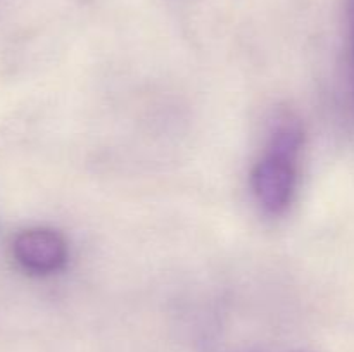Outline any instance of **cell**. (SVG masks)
Listing matches in <instances>:
<instances>
[{"label":"cell","instance_id":"cell-1","mask_svg":"<svg viewBox=\"0 0 354 352\" xmlns=\"http://www.w3.org/2000/svg\"><path fill=\"white\" fill-rule=\"evenodd\" d=\"M297 155L268 148L252 171V190L265 211L282 214L292 202L297 185Z\"/></svg>","mask_w":354,"mask_h":352},{"label":"cell","instance_id":"cell-2","mask_svg":"<svg viewBox=\"0 0 354 352\" xmlns=\"http://www.w3.org/2000/svg\"><path fill=\"white\" fill-rule=\"evenodd\" d=\"M12 254L17 264L30 275H52L68 262V244L52 228H28L12 242Z\"/></svg>","mask_w":354,"mask_h":352},{"label":"cell","instance_id":"cell-3","mask_svg":"<svg viewBox=\"0 0 354 352\" xmlns=\"http://www.w3.org/2000/svg\"><path fill=\"white\" fill-rule=\"evenodd\" d=\"M349 21H351V33H353V47H354V0H349Z\"/></svg>","mask_w":354,"mask_h":352}]
</instances>
